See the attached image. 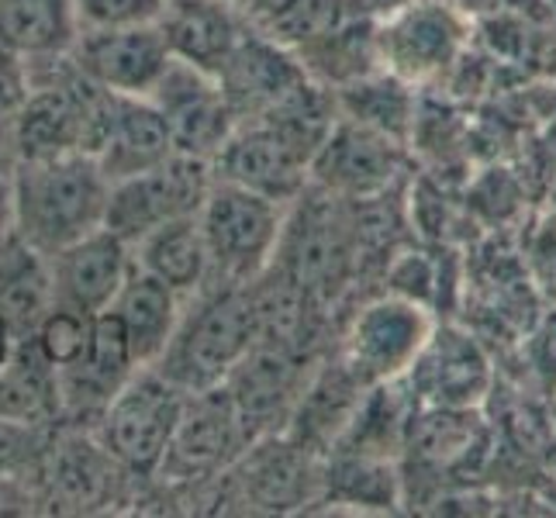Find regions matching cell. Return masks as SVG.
Wrapping results in <instances>:
<instances>
[{"instance_id": "1", "label": "cell", "mask_w": 556, "mask_h": 518, "mask_svg": "<svg viewBox=\"0 0 556 518\" xmlns=\"http://www.w3.org/2000/svg\"><path fill=\"white\" fill-rule=\"evenodd\" d=\"M363 266L367 260L356 225V201L308 184L287 207L270 270L294 283L321 312H332L359 283Z\"/></svg>"}, {"instance_id": "2", "label": "cell", "mask_w": 556, "mask_h": 518, "mask_svg": "<svg viewBox=\"0 0 556 518\" xmlns=\"http://www.w3.org/2000/svg\"><path fill=\"white\" fill-rule=\"evenodd\" d=\"M111 180L87 152L14 160L11 232L46 256L104 228Z\"/></svg>"}, {"instance_id": "3", "label": "cell", "mask_w": 556, "mask_h": 518, "mask_svg": "<svg viewBox=\"0 0 556 518\" xmlns=\"http://www.w3.org/2000/svg\"><path fill=\"white\" fill-rule=\"evenodd\" d=\"M256 336L260 321L253 280H207L201 291L184 298L180 321L156 363V370L166 374L187 394L218 388L225 374L256 342Z\"/></svg>"}, {"instance_id": "4", "label": "cell", "mask_w": 556, "mask_h": 518, "mask_svg": "<svg viewBox=\"0 0 556 518\" xmlns=\"http://www.w3.org/2000/svg\"><path fill=\"white\" fill-rule=\"evenodd\" d=\"M473 22L450 0H394L374 22L377 66L412 87L446 80L470 49Z\"/></svg>"}, {"instance_id": "5", "label": "cell", "mask_w": 556, "mask_h": 518, "mask_svg": "<svg viewBox=\"0 0 556 518\" xmlns=\"http://www.w3.org/2000/svg\"><path fill=\"white\" fill-rule=\"evenodd\" d=\"M283 201L263 198L256 190L215 177L198 207L211 280L249 283L274 263L287 218Z\"/></svg>"}, {"instance_id": "6", "label": "cell", "mask_w": 556, "mask_h": 518, "mask_svg": "<svg viewBox=\"0 0 556 518\" xmlns=\"http://www.w3.org/2000/svg\"><path fill=\"white\" fill-rule=\"evenodd\" d=\"M101 87L73 66L70 52L28 63V93L14 125V160L87 152Z\"/></svg>"}, {"instance_id": "7", "label": "cell", "mask_w": 556, "mask_h": 518, "mask_svg": "<svg viewBox=\"0 0 556 518\" xmlns=\"http://www.w3.org/2000/svg\"><path fill=\"white\" fill-rule=\"evenodd\" d=\"M187 391L156 367H139L104 412L93 418V435L131 477H156L180 421Z\"/></svg>"}, {"instance_id": "8", "label": "cell", "mask_w": 556, "mask_h": 518, "mask_svg": "<svg viewBox=\"0 0 556 518\" xmlns=\"http://www.w3.org/2000/svg\"><path fill=\"white\" fill-rule=\"evenodd\" d=\"M435 329V312L405 294L380 291L356 304L342 329L339 356L367 380L388 383L401 380L418 359L421 345Z\"/></svg>"}, {"instance_id": "9", "label": "cell", "mask_w": 556, "mask_h": 518, "mask_svg": "<svg viewBox=\"0 0 556 518\" xmlns=\"http://www.w3.org/2000/svg\"><path fill=\"white\" fill-rule=\"evenodd\" d=\"M408 146L380 128H370L346 114H336L329 136L315 149L308 184L346 201H370L394 194L405 180Z\"/></svg>"}, {"instance_id": "10", "label": "cell", "mask_w": 556, "mask_h": 518, "mask_svg": "<svg viewBox=\"0 0 556 518\" xmlns=\"http://www.w3.org/2000/svg\"><path fill=\"white\" fill-rule=\"evenodd\" d=\"M405 391L421 408H450V412H470L484 408L494 383V356L481 336H473L464 325H439L421 345L412 370L401 377Z\"/></svg>"}, {"instance_id": "11", "label": "cell", "mask_w": 556, "mask_h": 518, "mask_svg": "<svg viewBox=\"0 0 556 518\" xmlns=\"http://www.w3.org/2000/svg\"><path fill=\"white\" fill-rule=\"evenodd\" d=\"M211 180H215L211 163L174 152L160 166L111 184L104 228L128 245L139 242L146 232L160 228L163 222L198 215Z\"/></svg>"}, {"instance_id": "12", "label": "cell", "mask_w": 556, "mask_h": 518, "mask_svg": "<svg viewBox=\"0 0 556 518\" xmlns=\"http://www.w3.org/2000/svg\"><path fill=\"white\" fill-rule=\"evenodd\" d=\"M253 439L256 435L249 432L222 383L207 391H190L156 477L169 484L218 481Z\"/></svg>"}, {"instance_id": "13", "label": "cell", "mask_w": 556, "mask_h": 518, "mask_svg": "<svg viewBox=\"0 0 556 518\" xmlns=\"http://www.w3.org/2000/svg\"><path fill=\"white\" fill-rule=\"evenodd\" d=\"M315 149L283 128L270 114L236 122L232 136L225 139L211 169L222 180L256 190L263 198L291 204L308 187V166Z\"/></svg>"}, {"instance_id": "14", "label": "cell", "mask_w": 556, "mask_h": 518, "mask_svg": "<svg viewBox=\"0 0 556 518\" xmlns=\"http://www.w3.org/2000/svg\"><path fill=\"white\" fill-rule=\"evenodd\" d=\"M321 459L280 429L256 435L222 477L249 511H298L318 502Z\"/></svg>"}, {"instance_id": "15", "label": "cell", "mask_w": 556, "mask_h": 518, "mask_svg": "<svg viewBox=\"0 0 556 518\" xmlns=\"http://www.w3.org/2000/svg\"><path fill=\"white\" fill-rule=\"evenodd\" d=\"M312 370V356L294 353L270 339H256L236 367L225 374L222 388L232 397L249 432L266 435L287 426Z\"/></svg>"}, {"instance_id": "16", "label": "cell", "mask_w": 556, "mask_h": 518, "mask_svg": "<svg viewBox=\"0 0 556 518\" xmlns=\"http://www.w3.org/2000/svg\"><path fill=\"white\" fill-rule=\"evenodd\" d=\"M149 101L160 108L169 128V139L180 156H194L211 163L218 149L236 128V111L228 104L225 90L215 73L198 70L184 60H174L163 73Z\"/></svg>"}, {"instance_id": "17", "label": "cell", "mask_w": 556, "mask_h": 518, "mask_svg": "<svg viewBox=\"0 0 556 518\" xmlns=\"http://www.w3.org/2000/svg\"><path fill=\"white\" fill-rule=\"evenodd\" d=\"M70 60L93 87L125 93V98H149L174 63V52L156 22L80 31L70 49Z\"/></svg>"}, {"instance_id": "18", "label": "cell", "mask_w": 556, "mask_h": 518, "mask_svg": "<svg viewBox=\"0 0 556 518\" xmlns=\"http://www.w3.org/2000/svg\"><path fill=\"white\" fill-rule=\"evenodd\" d=\"M177 149L169 139V128L149 98H125V93L101 90L87 139V156L98 160L111 184L160 166Z\"/></svg>"}, {"instance_id": "19", "label": "cell", "mask_w": 556, "mask_h": 518, "mask_svg": "<svg viewBox=\"0 0 556 518\" xmlns=\"http://www.w3.org/2000/svg\"><path fill=\"white\" fill-rule=\"evenodd\" d=\"M42 488L46 502L60 511H93L114 505L125 477H131L118 459H114L101 439L80 429H70L63 435H52L42 453Z\"/></svg>"}, {"instance_id": "20", "label": "cell", "mask_w": 556, "mask_h": 518, "mask_svg": "<svg viewBox=\"0 0 556 518\" xmlns=\"http://www.w3.org/2000/svg\"><path fill=\"white\" fill-rule=\"evenodd\" d=\"M139 370L131 356L128 336L122 329L118 315L111 308L93 315L87 350L76 356L70 367L60 374V401H63V421H90L104 412V405L114 397V391Z\"/></svg>"}, {"instance_id": "21", "label": "cell", "mask_w": 556, "mask_h": 518, "mask_svg": "<svg viewBox=\"0 0 556 518\" xmlns=\"http://www.w3.org/2000/svg\"><path fill=\"white\" fill-rule=\"evenodd\" d=\"M215 76L236 111V118L242 122L266 114L277 101H283L301 80H308V70H304V63L291 49H283L249 22V28L242 31L236 49L228 52V60Z\"/></svg>"}, {"instance_id": "22", "label": "cell", "mask_w": 556, "mask_h": 518, "mask_svg": "<svg viewBox=\"0 0 556 518\" xmlns=\"http://www.w3.org/2000/svg\"><path fill=\"white\" fill-rule=\"evenodd\" d=\"M52 280L55 301L84 315H101L118 298L122 283L131 274V245L122 242L108 228H98L84 239L52 253Z\"/></svg>"}, {"instance_id": "23", "label": "cell", "mask_w": 556, "mask_h": 518, "mask_svg": "<svg viewBox=\"0 0 556 518\" xmlns=\"http://www.w3.org/2000/svg\"><path fill=\"white\" fill-rule=\"evenodd\" d=\"M160 28L174 60L218 73L249 22L228 0H169Z\"/></svg>"}, {"instance_id": "24", "label": "cell", "mask_w": 556, "mask_h": 518, "mask_svg": "<svg viewBox=\"0 0 556 518\" xmlns=\"http://www.w3.org/2000/svg\"><path fill=\"white\" fill-rule=\"evenodd\" d=\"M52 304V260L22 236H0V321L14 339H28Z\"/></svg>"}, {"instance_id": "25", "label": "cell", "mask_w": 556, "mask_h": 518, "mask_svg": "<svg viewBox=\"0 0 556 518\" xmlns=\"http://www.w3.org/2000/svg\"><path fill=\"white\" fill-rule=\"evenodd\" d=\"M111 312L118 315L139 367H156L169 339H174V329L184 312V298L174 287H166L152 274L131 266L118 298L111 301Z\"/></svg>"}, {"instance_id": "26", "label": "cell", "mask_w": 556, "mask_h": 518, "mask_svg": "<svg viewBox=\"0 0 556 518\" xmlns=\"http://www.w3.org/2000/svg\"><path fill=\"white\" fill-rule=\"evenodd\" d=\"M131 263L139 270L174 287L180 298H190L211 280V263L198 215H184L163 222L160 228L146 232L139 242H131Z\"/></svg>"}, {"instance_id": "27", "label": "cell", "mask_w": 556, "mask_h": 518, "mask_svg": "<svg viewBox=\"0 0 556 518\" xmlns=\"http://www.w3.org/2000/svg\"><path fill=\"white\" fill-rule=\"evenodd\" d=\"M0 418L46 429L63 421L60 374L42 356L31 336L14 342L4 370H0Z\"/></svg>"}, {"instance_id": "28", "label": "cell", "mask_w": 556, "mask_h": 518, "mask_svg": "<svg viewBox=\"0 0 556 518\" xmlns=\"http://www.w3.org/2000/svg\"><path fill=\"white\" fill-rule=\"evenodd\" d=\"M80 35L73 0H0V49L38 63L66 55Z\"/></svg>"}, {"instance_id": "29", "label": "cell", "mask_w": 556, "mask_h": 518, "mask_svg": "<svg viewBox=\"0 0 556 518\" xmlns=\"http://www.w3.org/2000/svg\"><path fill=\"white\" fill-rule=\"evenodd\" d=\"M332 93H336L339 114L388 131V136L408 146L415 114H418V87L397 80V76L377 66L370 73L356 76V80L336 87Z\"/></svg>"}, {"instance_id": "30", "label": "cell", "mask_w": 556, "mask_h": 518, "mask_svg": "<svg viewBox=\"0 0 556 518\" xmlns=\"http://www.w3.org/2000/svg\"><path fill=\"white\" fill-rule=\"evenodd\" d=\"M90 321H93V315H84V312L70 308V304L55 301L49 308V315L38 321V329L31 332V339H35V345L42 350V356L52 363V367L63 370L87 350Z\"/></svg>"}, {"instance_id": "31", "label": "cell", "mask_w": 556, "mask_h": 518, "mask_svg": "<svg viewBox=\"0 0 556 518\" xmlns=\"http://www.w3.org/2000/svg\"><path fill=\"white\" fill-rule=\"evenodd\" d=\"M80 31L128 28V25H156L166 0H73Z\"/></svg>"}, {"instance_id": "32", "label": "cell", "mask_w": 556, "mask_h": 518, "mask_svg": "<svg viewBox=\"0 0 556 518\" xmlns=\"http://www.w3.org/2000/svg\"><path fill=\"white\" fill-rule=\"evenodd\" d=\"M28 93V63L0 49V156L14 160V125Z\"/></svg>"}, {"instance_id": "33", "label": "cell", "mask_w": 556, "mask_h": 518, "mask_svg": "<svg viewBox=\"0 0 556 518\" xmlns=\"http://www.w3.org/2000/svg\"><path fill=\"white\" fill-rule=\"evenodd\" d=\"M529 274L535 287L556 301V201L543 215V222L535 225L532 249H529Z\"/></svg>"}, {"instance_id": "34", "label": "cell", "mask_w": 556, "mask_h": 518, "mask_svg": "<svg viewBox=\"0 0 556 518\" xmlns=\"http://www.w3.org/2000/svg\"><path fill=\"white\" fill-rule=\"evenodd\" d=\"M11 169L14 160L0 156V236L11 232Z\"/></svg>"}, {"instance_id": "35", "label": "cell", "mask_w": 556, "mask_h": 518, "mask_svg": "<svg viewBox=\"0 0 556 518\" xmlns=\"http://www.w3.org/2000/svg\"><path fill=\"white\" fill-rule=\"evenodd\" d=\"M228 4H232L245 22H253V25H260L266 14H274L283 0H228Z\"/></svg>"}, {"instance_id": "36", "label": "cell", "mask_w": 556, "mask_h": 518, "mask_svg": "<svg viewBox=\"0 0 556 518\" xmlns=\"http://www.w3.org/2000/svg\"><path fill=\"white\" fill-rule=\"evenodd\" d=\"M450 4L456 11H464L470 22H473V17H488V14L505 11L508 4H515V0H450Z\"/></svg>"}, {"instance_id": "37", "label": "cell", "mask_w": 556, "mask_h": 518, "mask_svg": "<svg viewBox=\"0 0 556 518\" xmlns=\"http://www.w3.org/2000/svg\"><path fill=\"white\" fill-rule=\"evenodd\" d=\"M14 336H11V329L4 321H0V370H4V363H8V356H11V350H14Z\"/></svg>"}, {"instance_id": "38", "label": "cell", "mask_w": 556, "mask_h": 518, "mask_svg": "<svg viewBox=\"0 0 556 518\" xmlns=\"http://www.w3.org/2000/svg\"><path fill=\"white\" fill-rule=\"evenodd\" d=\"M546 426H549V435L556 439V394L549 397V408H546Z\"/></svg>"}, {"instance_id": "39", "label": "cell", "mask_w": 556, "mask_h": 518, "mask_svg": "<svg viewBox=\"0 0 556 518\" xmlns=\"http://www.w3.org/2000/svg\"><path fill=\"white\" fill-rule=\"evenodd\" d=\"M380 4H383V8H391V4H394V0H380Z\"/></svg>"}, {"instance_id": "40", "label": "cell", "mask_w": 556, "mask_h": 518, "mask_svg": "<svg viewBox=\"0 0 556 518\" xmlns=\"http://www.w3.org/2000/svg\"><path fill=\"white\" fill-rule=\"evenodd\" d=\"M549 4H553V8H556V0H549Z\"/></svg>"}, {"instance_id": "41", "label": "cell", "mask_w": 556, "mask_h": 518, "mask_svg": "<svg viewBox=\"0 0 556 518\" xmlns=\"http://www.w3.org/2000/svg\"><path fill=\"white\" fill-rule=\"evenodd\" d=\"M166 4H169V0H166Z\"/></svg>"}]
</instances>
